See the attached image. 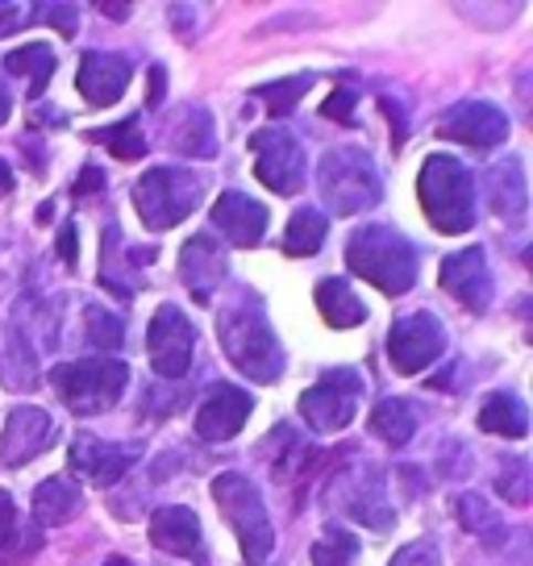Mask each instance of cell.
<instances>
[{
    "mask_svg": "<svg viewBox=\"0 0 533 566\" xmlns=\"http://www.w3.org/2000/svg\"><path fill=\"white\" fill-rule=\"evenodd\" d=\"M217 337L226 346L238 371L254 379V384H275L284 375V350H280V337L266 325L263 304L254 296H242L238 304H230L221 317H217Z\"/></svg>",
    "mask_w": 533,
    "mask_h": 566,
    "instance_id": "6da1fadb",
    "label": "cell"
},
{
    "mask_svg": "<svg viewBox=\"0 0 533 566\" xmlns=\"http://www.w3.org/2000/svg\"><path fill=\"white\" fill-rule=\"evenodd\" d=\"M346 263L358 280L375 283L388 296H405L417 283V247L391 226H363L351 233Z\"/></svg>",
    "mask_w": 533,
    "mask_h": 566,
    "instance_id": "7a4b0ae2",
    "label": "cell"
},
{
    "mask_svg": "<svg viewBox=\"0 0 533 566\" xmlns=\"http://www.w3.org/2000/svg\"><path fill=\"white\" fill-rule=\"evenodd\" d=\"M417 196L429 226L438 233H467L475 226V188L471 171L454 155H433L417 176Z\"/></svg>",
    "mask_w": 533,
    "mask_h": 566,
    "instance_id": "3957f363",
    "label": "cell"
},
{
    "mask_svg": "<svg viewBox=\"0 0 533 566\" xmlns=\"http://www.w3.org/2000/svg\"><path fill=\"white\" fill-rule=\"evenodd\" d=\"M51 384L75 417H96V412H108L125 396L129 367L122 358H75V363L54 367Z\"/></svg>",
    "mask_w": 533,
    "mask_h": 566,
    "instance_id": "277c9868",
    "label": "cell"
},
{
    "mask_svg": "<svg viewBox=\"0 0 533 566\" xmlns=\"http://www.w3.org/2000/svg\"><path fill=\"white\" fill-rule=\"evenodd\" d=\"M317 184L325 205L338 212V217H355V212H367L379 205L384 196V184H379V171L367 150L358 146H338L330 150L317 167Z\"/></svg>",
    "mask_w": 533,
    "mask_h": 566,
    "instance_id": "5b68a950",
    "label": "cell"
},
{
    "mask_svg": "<svg viewBox=\"0 0 533 566\" xmlns=\"http://www.w3.org/2000/svg\"><path fill=\"white\" fill-rule=\"evenodd\" d=\"M205 179L188 167H150L134 184V209L143 217L146 230H171L200 205Z\"/></svg>",
    "mask_w": 533,
    "mask_h": 566,
    "instance_id": "8992f818",
    "label": "cell"
},
{
    "mask_svg": "<svg viewBox=\"0 0 533 566\" xmlns=\"http://www.w3.org/2000/svg\"><path fill=\"white\" fill-rule=\"evenodd\" d=\"M213 500L217 509L226 513L230 530L238 533V546L247 554V563H263L266 554L275 549V533H271V516H266L263 492L238 471L213 479Z\"/></svg>",
    "mask_w": 533,
    "mask_h": 566,
    "instance_id": "52a82bcc",
    "label": "cell"
},
{
    "mask_svg": "<svg viewBox=\"0 0 533 566\" xmlns=\"http://www.w3.org/2000/svg\"><path fill=\"white\" fill-rule=\"evenodd\" d=\"M358 396H363V379L351 367H338V371H325L313 384V388L301 396V417L309 429L317 433H338L355 421L358 412Z\"/></svg>",
    "mask_w": 533,
    "mask_h": 566,
    "instance_id": "ba28073f",
    "label": "cell"
},
{
    "mask_svg": "<svg viewBox=\"0 0 533 566\" xmlns=\"http://www.w3.org/2000/svg\"><path fill=\"white\" fill-rule=\"evenodd\" d=\"M146 346H150V367L163 379H184L192 371V354H196V325L188 321L184 308L176 304H163L155 321H150V334H146Z\"/></svg>",
    "mask_w": 533,
    "mask_h": 566,
    "instance_id": "9c48e42d",
    "label": "cell"
},
{
    "mask_svg": "<svg viewBox=\"0 0 533 566\" xmlns=\"http://www.w3.org/2000/svg\"><path fill=\"white\" fill-rule=\"evenodd\" d=\"M446 354V329L433 313H409L388 329V358L400 375H417Z\"/></svg>",
    "mask_w": 533,
    "mask_h": 566,
    "instance_id": "30bf717a",
    "label": "cell"
},
{
    "mask_svg": "<svg viewBox=\"0 0 533 566\" xmlns=\"http://www.w3.org/2000/svg\"><path fill=\"white\" fill-rule=\"evenodd\" d=\"M250 150L259 155V163H254V176L263 179L271 192H280V196L301 192L304 150H301V142L292 138L284 125H266V129H259V134L250 138Z\"/></svg>",
    "mask_w": 533,
    "mask_h": 566,
    "instance_id": "8fae6325",
    "label": "cell"
},
{
    "mask_svg": "<svg viewBox=\"0 0 533 566\" xmlns=\"http://www.w3.org/2000/svg\"><path fill=\"white\" fill-rule=\"evenodd\" d=\"M59 438V424L51 421L46 408L21 405L9 412V421L0 429V467H25L38 454H46Z\"/></svg>",
    "mask_w": 533,
    "mask_h": 566,
    "instance_id": "7c38bea8",
    "label": "cell"
},
{
    "mask_svg": "<svg viewBox=\"0 0 533 566\" xmlns=\"http://www.w3.org/2000/svg\"><path fill=\"white\" fill-rule=\"evenodd\" d=\"M438 280L471 313H483L492 304V266H488V250L483 247L454 250L438 271Z\"/></svg>",
    "mask_w": 533,
    "mask_h": 566,
    "instance_id": "4fadbf2b",
    "label": "cell"
},
{
    "mask_svg": "<svg viewBox=\"0 0 533 566\" xmlns=\"http://www.w3.org/2000/svg\"><path fill=\"white\" fill-rule=\"evenodd\" d=\"M254 412V396L233 384H217L200 408H196V438L205 442H230L233 433H242V424Z\"/></svg>",
    "mask_w": 533,
    "mask_h": 566,
    "instance_id": "5bb4252c",
    "label": "cell"
},
{
    "mask_svg": "<svg viewBox=\"0 0 533 566\" xmlns=\"http://www.w3.org/2000/svg\"><path fill=\"white\" fill-rule=\"evenodd\" d=\"M438 134L450 142H462V146H475V150H492L509 138V117L488 101H462L442 117Z\"/></svg>",
    "mask_w": 533,
    "mask_h": 566,
    "instance_id": "9a60e30c",
    "label": "cell"
},
{
    "mask_svg": "<svg viewBox=\"0 0 533 566\" xmlns=\"http://www.w3.org/2000/svg\"><path fill=\"white\" fill-rule=\"evenodd\" d=\"M129 75H134V63H129L125 54L88 51L84 54V63H80V80H75V84H80V92H84L88 105L108 108L122 101Z\"/></svg>",
    "mask_w": 533,
    "mask_h": 566,
    "instance_id": "2e32d148",
    "label": "cell"
},
{
    "mask_svg": "<svg viewBox=\"0 0 533 566\" xmlns=\"http://www.w3.org/2000/svg\"><path fill=\"white\" fill-rule=\"evenodd\" d=\"M134 446H122V442H105V438H92V433H80L72 442V467L75 471H84L92 483H101V488H113L117 479L134 467Z\"/></svg>",
    "mask_w": 533,
    "mask_h": 566,
    "instance_id": "e0dca14e",
    "label": "cell"
},
{
    "mask_svg": "<svg viewBox=\"0 0 533 566\" xmlns=\"http://www.w3.org/2000/svg\"><path fill=\"white\" fill-rule=\"evenodd\" d=\"M179 275L188 283V292H192L200 304L213 301V292L226 283V254L217 250V242L209 233H196L188 238V247L179 254Z\"/></svg>",
    "mask_w": 533,
    "mask_h": 566,
    "instance_id": "ac0fdd59",
    "label": "cell"
},
{
    "mask_svg": "<svg viewBox=\"0 0 533 566\" xmlns=\"http://www.w3.org/2000/svg\"><path fill=\"white\" fill-rule=\"evenodd\" d=\"M213 226L233 247H259L266 233V209L247 192H226L213 205Z\"/></svg>",
    "mask_w": 533,
    "mask_h": 566,
    "instance_id": "d6986e66",
    "label": "cell"
},
{
    "mask_svg": "<svg viewBox=\"0 0 533 566\" xmlns=\"http://www.w3.org/2000/svg\"><path fill=\"white\" fill-rule=\"evenodd\" d=\"M150 542L179 558H200V521L184 504H167L150 521Z\"/></svg>",
    "mask_w": 533,
    "mask_h": 566,
    "instance_id": "ffe728a7",
    "label": "cell"
},
{
    "mask_svg": "<svg viewBox=\"0 0 533 566\" xmlns=\"http://www.w3.org/2000/svg\"><path fill=\"white\" fill-rule=\"evenodd\" d=\"M488 205L500 221H521L525 217V205H530V192H525V167L521 159H500L488 167Z\"/></svg>",
    "mask_w": 533,
    "mask_h": 566,
    "instance_id": "44dd1931",
    "label": "cell"
},
{
    "mask_svg": "<svg viewBox=\"0 0 533 566\" xmlns=\"http://www.w3.org/2000/svg\"><path fill=\"white\" fill-rule=\"evenodd\" d=\"M167 146L179 150V155H188V159H213L217 134H213L209 108H196V105L176 108V122L167 129Z\"/></svg>",
    "mask_w": 533,
    "mask_h": 566,
    "instance_id": "7402d4cb",
    "label": "cell"
},
{
    "mask_svg": "<svg viewBox=\"0 0 533 566\" xmlns=\"http://www.w3.org/2000/svg\"><path fill=\"white\" fill-rule=\"evenodd\" d=\"M84 495L67 475H54L34 488V521L38 525H67L80 513Z\"/></svg>",
    "mask_w": 533,
    "mask_h": 566,
    "instance_id": "603a6c76",
    "label": "cell"
},
{
    "mask_svg": "<svg viewBox=\"0 0 533 566\" xmlns=\"http://www.w3.org/2000/svg\"><path fill=\"white\" fill-rule=\"evenodd\" d=\"M38 549H42V533L21 525L13 495L0 488V566L25 563L30 554H38Z\"/></svg>",
    "mask_w": 533,
    "mask_h": 566,
    "instance_id": "cb8c5ba5",
    "label": "cell"
},
{
    "mask_svg": "<svg viewBox=\"0 0 533 566\" xmlns=\"http://www.w3.org/2000/svg\"><path fill=\"white\" fill-rule=\"evenodd\" d=\"M480 429L483 433H497V438H525L530 433V412L516 400L513 391H492L480 408Z\"/></svg>",
    "mask_w": 533,
    "mask_h": 566,
    "instance_id": "d4e9b609",
    "label": "cell"
},
{
    "mask_svg": "<svg viewBox=\"0 0 533 566\" xmlns=\"http://www.w3.org/2000/svg\"><path fill=\"white\" fill-rule=\"evenodd\" d=\"M317 308L321 317L338 329H351V325H363L367 321V304L355 296V287L346 280H321L317 283Z\"/></svg>",
    "mask_w": 533,
    "mask_h": 566,
    "instance_id": "484cf974",
    "label": "cell"
},
{
    "mask_svg": "<svg viewBox=\"0 0 533 566\" xmlns=\"http://www.w3.org/2000/svg\"><path fill=\"white\" fill-rule=\"evenodd\" d=\"M372 433L379 442H388L391 450H400V446L412 442V433H417V412H412L409 400H400V396H388V400H379L372 412Z\"/></svg>",
    "mask_w": 533,
    "mask_h": 566,
    "instance_id": "4316f807",
    "label": "cell"
},
{
    "mask_svg": "<svg viewBox=\"0 0 533 566\" xmlns=\"http://www.w3.org/2000/svg\"><path fill=\"white\" fill-rule=\"evenodd\" d=\"M0 379L13 391H25L38 379V354L21 342L13 325L4 329V346H0Z\"/></svg>",
    "mask_w": 533,
    "mask_h": 566,
    "instance_id": "83f0119b",
    "label": "cell"
},
{
    "mask_svg": "<svg viewBox=\"0 0 533 566\" xmlns=\"http://www.w3.org/2000/svg\"><path fill=\"white\" fill-rule=\"evenodd\" d=\"M4 67L30 80V96H42L46 84H51L54 67H59V59H54V51L46 42H34V46H21V51L4 54Z\"/></svg>",
    "mask_w": 533,
    "mask_h": 566,
    "instance_id": "f1b7e54d",
    "label": "cell"
},
{
    "mask_svg": "<svg viewBox=\"0 0 533 566\" xmlns=\"http://www.w3.org/2000/svg\"><path fill=\"white\" fill-rule=\"evenodd\" d=\"M325 230H330L325 212L296 209V212H292V221H288L284 250H288V254H296V259H309V254H317V250H321V242H325Z\"/></svg>",
    "mask_w": 533,
    "mask_h": 566,
    "instance_id": "f546056e",
    "label": "cell"
},
{
    "mask_svg": "<svg viewBox=\"0 0 533 566\" xmlns=\"http://www.w3.org/2000/svg\"><path fill=\"white\" fill-rule=\"evenodd\" d=\"M84 342H88L92 350H101V358H108L113 350H122L125 321L117 313L101 308V304H88L84 308Z\"/></svg>",
    "mask_w": 533,
    "mask_h": 566,
    "instance_id": "4dcf8cb0",
    "label": "cell"
},
{
    "mask_svg": "<svg viewBox=\"0 0 533 566\" xmlns=\"http://www.w3.org/2000/svg\"><path fill=\"white\" fill-rule=\"evenodd\" d=\"M88 138L101 142V146H108L117 159H143V155H146V138H143V129H138V122H134V117L108 125V129H92Z\"/></svg>",
    "mask_w": 533,
    "mask_h": 566,
    "instance_id": "1f68e13d",
    "label": "cell"
},
{
    "mask_svg": "<svg viewBox=\"0 0 533 566\" xmlns=\"http://www.w3.org/2000/svg\"><path fill=\"white\" fill-rule=\"evenodd\" d=\"M358 542L346 530H325L317 546H313V566H355Z\"/></svg>",
    "mask_w": 533,
    "mask_h": 566,
    "instance_id": "d6a6232c",
    "label": "cell"
},
{
    "mask_svg": "<svg viewBox=\"0 0 533 566\" xmlns=\"http://www.w3.org/2000/svg\"><path fill=\"white\" fill-rule=\"evenodd\" d=\"M309 75H301V80H280V84H266V88H259V96H263V105L271 117H288L292 113V105L301 101L304 92H309Z\"/></svg>",
    "mask_w": 533,
    "mask_h": 566,
    "instance_id": "836d02e7",
    "label": "cell"
},
{
    "mask_svg": "<svg viewBox=\"0 0 533 566\" xmlns=\"http://www.w3.org/2000/svg\"><path fill=\"white\" fill-rule=\"evenodd\" d=\"M530 467H525V459H513L504 471L497 475V492L509 500V504H516V509H525L530 504Z\"/></svg>",
    "mask_w": 533,
    "mask_h": 566,
    "instance_id": "e575fe53",
    "label": "cell"
},
{
    "mask_svg": "<svg viewBox=\"0 0 533 566\" xmlns=\"http://www.w3.org/2000/svg\"><path fill=\"white\" fill-rule=\"evenodd\" d=\"M388 566H442V554H438V542L417 537V542H409V546L396 549Z\"/></svg>",
    "mask_w": 533,
    "mask_h": 566,
    "instance_id": "d590c367",
    "label": "cell"
},
{
    "mask_svg": "<svg viewBox=\"0 0 533 566\" xmlns=\"http://www.w3.org/2000/svg\"><path fill=\"white\" fill-rule=\"evenodd\" d=\"M459 516H462V530L471 533H492V525H497V516H492V509L483 504L480 495H459Z\"/></svg>",
    "mask_w": 533,
    "mask_h": 566,
    "instance_id": "8d00e7d4",
    "label": "cell"
},
{
    "mask_svg": "<svg viewBox=\"0 0 533 566\" xmlns=\"http://www.w3.org/2000/svg\"><path fill=\"white\" fill-rule=\"evenodd\" d=\"M355 101H358L355 84H342V88L330 92V101L321 105V117H334V122H342V125H355Z\"/></svg>",
    "mask_w": 533,
    "mask_h": 566,
    "instance_id": "74e56055",
    "label": "cell"
},
{
    "mask_svg": "<svg viewBox=\"0 0 533 566\" xmlns=\"http://www.w3.org/2000/svg\"><path fill=\"white\" fill-rule=\"evenodd\" d=\"M38 18V4H18V0H0V38L18 34L21 25H30Z\"/></svg>",
    "mask_w": 533,
    "mask_h": 566,
    "instance_id": "f35d334b",
    "label": "cell"
},
{
    "mask_svg": "<svg viewBox=\"0 0 533 566\" xmlns=\"http://www.w3.org/2000/svg\"><path fill=\"white\" fill-rule=\"evenodd\" d=\"M38 18H51L54 30H63L67 38L80 30V9L75 4H38Z\"/></svg>",
    "mask_w": 533,
    "mask_h": 566,
    "instance_id": "ab89813d",
    "label": "cell"
},
{
    "mask_svg": "<svg viewBox=\"0 0 533 566\" xmlns=\"http://www.w3.org/2000/svg\"><path fill=\"white\" fill-rule=\"evenodd\" d=\"M92 192H105V171L101 167H84L80 179H75V196H92Z\"/></svg>",
    "mask_w": 533,
    "mask_h": 566,
    "instance_id": "60d3db41",
    "label": "cell"
},
{
    "mask_svg": "<svg viewBox=\"0 0 533 566\" xmlns=\"http://www.w3.org/2000/svg\"><path fill=\"white\" fill-rule=\"evenodd\" d=\"M379 105H384V113H391V146H400V142H405V134H409L405 113H396V105H391V101H379Z\"/></svg>",
    "mask_w": 533,
    "mask_h": 566,
    "instance_id": "b9f144b4",
    "label": "cell"
},
{
    "mask_svg": "<svg viewBox=\"0 0 533 566\" xmlns=\"http://www.w3.org/2000/svg\"><path fill=\"white\" fill-rule=\"evenodd\" d=\"M163 84H167V71L155 67V71H150V96H146V105H150V108L163 105Z\"/></svg>",
    "mask_w": 533,
    "mask_h": 566,
    "instance_id": "7bdbcfd3",
    "label": "cell"
},
{
    "mask_svg": "<svg viewBox=\"0 0 533 566\" xmlns=\"http://www.w3.org/2000/svg\"><path fill=\"white\" fill-rule=\"evenodd\" d=\"M59 254H63V263L67 266H75V230L72 226L59 233Z\"/></svg>",
    "mask_w": 533,
    "mask_h": 566,
    "instance_id": "ee69618b",
    "label": "cell"
},
{
    "mask_svg": "<svg viewBox=\"0 0 533 566\" xmlns=\"http://www.w3.org/2000/svg\"><path fill=\"white\" fill-rule=\"evenodd\" d=\"M13 192V171H9V163L0 159V196Z\"/></svg>",
    "mask_w": 533,
    "mask_h": 566,
    "instance_id": "f6af8a7d",
    "label": "cell"
},
{
    "mask_svg": "<svg viewBox=\"0 0 533 566\" xmlns=\"http://www.w3.org/2000/svg\"><path fill=\"white\" fill-rule=\"evenodd\" d=\"M101 13H105V18H129V13H134V9H129V4H101Z\"/></svg>",
    "mask_w": 533,
    "mask_h": 566,
    "instance_id": "bcb514c9",
    "label": "cell"
},
{
    "mask_svg": "<svg viewBox=\"0 0 533 566\" xmlns=\"http://www.w3.org/2000/svg\"><path fill=\"white\" fill-rule=\"evenodd\" d=\"M9 113H13V101H9V92L0 88V125L9 122Z\"/></svg>",
    "mask_w": 533,
    "mask_h": 566,
    "instance_id": "7dc6e473",
    "label": "cell"
},
{
    "mask_svg": "<svg viewBox=\"0 0 533 566\" xmlns=\"http://www.w3.org/2000/svg\"><path fill=\"white\" fill-rule=\"evenodd\" d=\"M105 566H129V563H125V558H108Z\"/></svg>",
    "mask_w": 533,
    "mask_h": 566,
    "instance_id": "c3c4849f",
    "label": "cell"
}]
</instances>
